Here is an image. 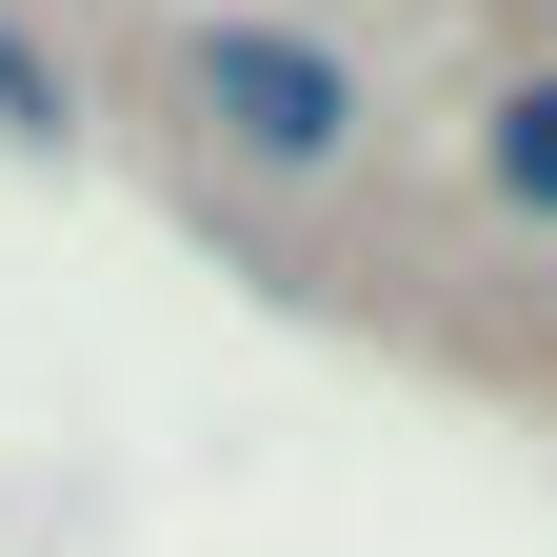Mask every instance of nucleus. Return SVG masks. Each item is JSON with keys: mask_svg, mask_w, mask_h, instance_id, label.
Masks as SVG:
<instances>
[{"mask_svg": "<svg viewBox=\"0 0 557 557\" xmlns=\"http://www.w3.org/2000/svg\"><path fill=\"white\" fill-rule=\"evenodd\" d=\"M478 180H498L518 220H557V81H498V100H478Z\"/></svg>", "mask_w": 557, "mask_h": 557, "instance_id": "nucleus-2", "label": "nucleus"}, {"mask_svg": "<svg viewBox=\"0 0 557 557\" xmlns=\"http://www.w3.org/2000/svg\"><path fill=\"white\" fill-rule=\"evenodd\" d=\"M180 81H199V120H220L259 180H338V160H359V120H379L359 60L299 40V21H180Z\"/></svg>", "mask_w": 557, "mask_h": 557, "instance_id": "nucleus-1", "label": "nucleus"}, {"mask_svg": "<svg viewBox=\"0 0 557 557\" xmlns=\"http://www.w3.org/2000/svg\"><path fill=\"white\" fill-rule=\"evenodd\" d=\"M0 139H21V160H60V139H81V81H60L21 21H0Z\"/></svg>", "mask_w": 557, "mask_h": 557, "instance_id": "nucleus-3", "label": "nucleus"}]
</instances>
